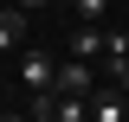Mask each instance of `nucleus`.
<instances>
[{
    "label": "nucleus",
    "instance_id": "obj_1",
    "mask_svg": "<svg viewBox=\"0 0 129 122\" xmlns=\"http://www.w3.org/2000/svg\"><path fill=\"white\" fill-rule=\"evenodd\" d=\"M52 90H64V96H90V90H97V77H90V58H64L58 71H52Z\"/></svg>",
    "mask_w": 129,
    "mask_h": 122
},
{
    "label": "nucleus",
    "instance_id": "obj_2",
    "mask_svg": "<svg viewBox=\"0 0 129 122\" xmlns=\"http://www.w3.org/2000/svg\"><path fill=\"white\" fill-rule=\"evenodd\" d=\"M103 26H110V19H78L71 39H64V51H71V58H103Z\"/></svg>",
    "mask_w": 129,
    "mask_h": 122
},
{
    "label": "nucleus",
    "instance_id": "obj_3",
    "mask_svg": "<svg viewBox=\"0 0 129 122\" xmlns=\"http://www.w3.org/2000/svg\"><path fill=\"white\" fill-rule=\"evenodd\" d=\"M52 71H58V58H52V51H26V58H19V84H26V96L52 90Z\"/></svg>",
    "mask_w": 129,
    "mask_h": 122
},
{
    "label": "nucleus",
    "instance_id": "obj_4",
    "mask_svg": "<svg viewBox=\"0 0 129 122\" xmlns=\"http://www.w3.org/2000/svg\"><path fill=\"white\" fill-rule=\"evenodd\" d=\"M90 116L97 122H123L129 116V96L116 90V84H103V90H90Z\"/></svg>",
    "mask_w": 129,
    "mask_h": 122
},
{
    "label": "nucleus",
    "instance_id": "obj_5",
    "mask_svg": "<svg viewBox=\"0 0 129 122\" xmlns=\"http://www.w3.org/2000/svg\"><path fill=\"white\" fill-rule=\"evenodd\" d=\"M13 45H26V7H0V51H13Z\"/></svg>",
    "mask_w": 129,
    "mask_h": 122
},
{
    "label": "nucleus",
    "instance_id": "obj_6",
    "mask_svg": "<svg viewBox=\"0 0 129 122\" xmlns=\"http://www.w3.org/2000/svg\"><path fill=\"white\" fill-rule=\"evenodd\" d=\"M78 19H110V0H64Z\"/></svg>",
    "mask_w": 129,
    "mask_h": 122
},
{
    "label": "nucleus",
    "instance_id": "obj_7",
    "mask_svg": "<svg viewBox=\"0 0 129 122\" xmlns=\"http://www.w3.org/2000/svg\"><path fill=\"white\" fill-rule=\"evenodd\" d=\"M123 51H129V32L123 26H103V58H123Z\"/></svg>",
    "mask_w": 129,
    "mask_h": 122
},
{
    "label": "nucleus",
    "instance_id": "obj_8",
    "mask_svg": "<svg viewBox=\"0 0 129 122\" xmlns=\"http://www.w3.org/2000/svg\"><path fill=\"white\" fill-rule=\"evenodd\" d=\"M110 84H116V90L129 96V51H123V58H110Z\"/></svg>",
    "mask_w": 129,
    "mask_h": 122
},
{
    "label": "nucleus",
    "instance_id": "obj_9",
    "mask_svg": "<svg viewBox=\"0 0 129 122\" xmlns=\"http://www.w3.org/2000/svg\"><path fill=\"white\" fill-rule=\"evenodd\" d=\"M19 7H26V13H39V7H52V0H19Z\"/></svg>",
    "mask_w": 129,
    "mask_h": 122
}]
</instances>
